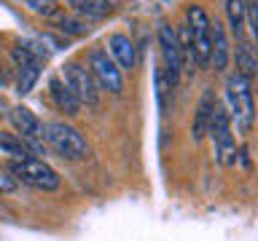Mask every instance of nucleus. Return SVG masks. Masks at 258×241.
I'll return each instance as SVG.
<instances>
[{
    "label": "nucleus",
    "mask_w": 258,
    "mask_h": 241,
    "mask_svg": "<svg viewBox=\"0 0 258 241\" xmlns=\"http://www.w3.org/2000/svg\"><path fill=\"white\" fill-rule=\"evenodd\" d=\"M226 102H229V118L237 120L239 134H250L255 120V102H253V86H250V78L239 75L237 70L226 80Z\"/></svg>",
    "instance_id": "f257e3e1"
},
{
    "label": "nucleus",
    "mask_w": 258,
    "mask_h": 241,
    "mask_svg": "<svg viewBox=\"0 0 258 241\" xmlns=\"http://www.w3.org/2000/svg\"><path fill=\"white\" fill-rule=\"evenodd\" d=\"M43 142L64 161H84L89 153L86 137L64 120H51L43 126Z\"/></svg>",
    "instance_id": "f03ea898"
},
{
    "label": "nucleus",
    "mask_w": 258,
    "mask_h": 241,
    "mask_svg": "<svg viewBox=\"0 0 258 241\" xmlns=\"http://www.w3.org/2000/svg\"><path fill=\"white\" fill-rule=\"evenodd\" d=\"M8 172H11V177L16 182H24L35 190H56L59 188V174L40 158L11 161V164H8Z\"/></svg>",
    "instance_id": "7ed1b4c3"
},
{
    "label": "nucleus",
    "mask_w": 258,
    "mask_h": 241,
    "mask_svg": "<svg viewBox=\"0 0 258 241\" xmlns=\"http://www.w3.org/2000/svg\"><path fill=\"white\" fill-rule=\"evenodd\" d=\"M207 134H210V140H213L215 161L223 166H234V161H237V142H234V134H231V118H229V112H226V107H221V104H215Z\"/></svg>",
    "instance_id": "20e7f679"
},
{
    "label": "nucleus",
    "mask_w": 258,
    "mask_h": 241,
    "mask_svg": "<svg viewBox=\"0 0 258 241\" xmlns=\"http://www.w3.org/2000/svg\"><path fill=\"white\" fill-rule=\"evenodd\" d=\"M62 80H64V86L70 88L73 96H76L81 104L94 107V104L100 102V86H97L94 75L84 67V64L68 62V64L62 67Z\"/></svg>",
    "instance_id": "39448f33"
},
{
    "label": "nucleus",
    "mask_w": 258,
    "mask_h": 241,
    "mask_svg": "<svg viewBox=\"0 0 258 241\" xmlns=\"http://www.w3.org/2000/svg\"><path fill=\"white\" fill-rule=\"evenodd\" d=\"M89 72L94 75L97 86L105 88V91H110V94L124 91V75H121V67L113 62V56L105 51V48H92V54H89Z\"/></svg>",
    "instance_id": "423d86ee"
},
{
    "label": "nucleus",
    "mask_w": 258,
    "mask_h": 241,
    "mask_svg": "<svg viewBox=\"0 0 258 241\" xmlns=\"http://www.w3.org/2000/svg\"><path fill=\"white\" fill-rule=\"evenodd\" d=\"M185 24L191 30L194 38V48H197V67H210V54H213V46H210V16L205 14L202 6H188L185 8Z\"/></svg>",
    "instance_id": "0eeeda50"
},
{
    "label": "nucleus",
    "mask_w": 258,
    "mask_h": 241,
    "mask_svg": "<svg viewBox=\"0 0 258 241\" xmlns=\"http://www.w3.org/2000/svg\"><path fill=\"white\" fill-rule=\"evenodd\" d=\"M159 48H161V59H164V78L169 86H177L180 80V70H183V59H180V46H177V32L169 24L159 27Z\"/></svg>",
    "instance_id": "6e6552de"
},
{
    "label": "nucleus",
    "mask_w": 258,
    "mask_h": 241,
    "mask_svg": "<svg viewBox=\"0 0 258 241\" xmlns=\"http://www.w3.org/2000/svg\"><path fill=\"white\" fill-rule=\"evenodd\" d=\"M210 46H213V54H210V64L215 67V72H226L231 62V46H229V35H226V27L221 22H210Z\"/></svg>",
    "instance_id": "1a4fd4ad"
},
{
    "label": "nucleus",
    "mask_w": 258,
    "mask_h": 241,
    "mask_svg": "<svg viewBox=\"0 0 258 241\" xmlns=\"http://www.w3.org/2000/svg\"><path fill=\"white\" fill-rule=\"evenodd\" d=\"M8 118H11V124L16 129V134L22 137V140H43V120H40L32 110L27 107H11V112H8Z\"/></svg>",
    "instance_id": "9d476101"
},
{
    "label": "nucleus",
    "mask_w": 258,
    "mask_h": 241,
    "mask_svg": "<svg viewBox=\"0 0 258 241\" xmlns=\"http://www.w3.org/2000/svg\"><path fill=\"white\" fill-rule=\"evenodd\" d=\"M215 104H218L215 91L213 88H205V94L199 99V107H197V115H194V124H191V140L194 142H202L205 134L210 132V118H213Z\"/></svg>",
    "instance_id": "9b49d317"
},
{
    "label": "nucleus",
    "mask_w": 258,
    "mask_h": 241,
    "mask_svg": "<svg viewBox=\"0 0 258 241\" xmlns=\"http://www.w3.org/2000/svg\"><path fill=\"white\" fill-rule=\"evenodd\" d=\"M48 94H51V102L56 104V110L64 112V115H78L81 112V102L73 96V91L68 86H64L62 78H51V83H48Z\"/></svg>",
    "instance_id": "f8f14e48"
},
{
    "label": "nucleus",
    "mask_w": 258,
    "mask_h": 241,
    "mask_svg": "<svg viewBox=\"0 0 258 241\" xmlns=\"http://www.w3.org/2000/svg\"><path fill=\"white\" fill-rule=\"evenodd\" d=\"M108 46H110V56H113V62H116L121 70H135V64H137L135 43H132V40H129L126 35H121V32L110 35Z\"/></svg>",
    "instance_id": "ddd939ff"
},
{
    "label": "nucleus",
    "mask_w": 258,
    "mask_h": 241,
    "mask_svg": "<svg viewBox=\"0 0 258 241\" xmlns=\"http://www.w3.org/2000/svg\"><path fill=\"white\" fill-rule=\"evenodd\" d=\"M64 6L73 11L78 19H105L110 14V6L105 0H64Z\"/></svg>",
    "instance_id": "4468645a"
},
{
    "label": "nucleus",
    "mask_w": 258,
    "mask_h": 241,
    "mask_svg": "<svg viewBox=\"0 0 258 241\" xmlns=\"http://www.w3.org/2000/svg\"><path fill=\"white\" fill-rule=\"evenodd\" d=\"M237 59V72L245 78H253L255 70H258V59H255V48L247 43V38L237 40V51L231 54Z\"/></svg>",
    "instance_id": "2eb2a0df"
},
{
    "label": "nucleus",
    "mask_w": 258,
    "mask_h": 241,
    "mask_svg": "<svg viewBox=\"0 0 258 241\" xmlns=\"http://www.w3.org/2000/svg\"><path fill=\"white\" fill-rule=\"evenodd\" d=\"M175 32H177V46H180L183 67L194 75V72H197V48H194V38H191L188 24H180V27H177Z\"/></svg>",
    "instance_id": "dca6fc26"
},
{
    "label": "nucleus",
    "mask_w": 258,
    "mask_h": 241,
    "mask_svg": "<svg viewBox=\"0 0 258 241\" xmlns=\"http://www.w3.org/2000/svg\"><path fill=\"white\" fill-rule=\"evenodd\" d=\"M0 153H6V156H11L14 161L32 158L22 137H19V134H14V132H3V129H0Z\"/></svg>",
    "instance_id": "f3484780"
},
{
    "label": "nucleus",
    "mask_w": 258,
    "mask_h": 241,
    "mask_svg": "<svg viewBox=\"0 0 258 241\" xmlns=\"http://www.w3.org/2000/svg\"><path fill=\"white\" fill-rule=\"evenodd\" d=\"M226 14H229V27L234 32V38L242 40L245 38V0H226Z\"/></svg>",
    "instance_id": "a211bd4d"
},
{
    "label": "nucleus",
    "mask_w": 258,
    "mask_h": 241,
    "mask_svg": "<svg viewBox=\"0 0 258 241\" xmlns=\"http://www.w3.org/2000/svg\"><path fill=\"white\" fill-rule=\"evenodd\" d=\"M40 67H43V59L27 64V67H19V75H16V94L19 96L32 91V86H35L38 78H40Z\"/></svg>",
    "instance_id": "6ab92c4d"
},
{
    "label": "nucleus",
    "mask_w": 258,
    "mask_h": 241,
    "mask_svg": "<svg viewBox=\"0 0 258 241\" xmlns=\"http://www.w3.org/2000/svg\"><path fill=\"white\" fill-rule=\"evenodd\" d=\"M54 22L64 35H86L89 32V24L84 19H78V16H73V14H56Z\"/></svg>",
    "instance_id": "aec40b11"
},
{
    "label": "nucleus",
    "mask_w": 258,
    "mask_h": 241,
    "mask_svg": "<svg viewBox=\"0 0 258 241\" xmlns=\"http://www.w3.org/2000/svg\"><path fill=\"white\" fill-rule=\"evenodd\" d=\"M30 8L32 14H38V16H43V19H54L56 14H59V0H27L24 3Z\"/></svg>",
    "instance_id": "412c9836"
},
{
    "label": "nucleus",
    "mask_w": 258,
    "mask_h": 241,
    "mask_svg": "<svg viewBox=\"0 0 258 241\" xmlns=\"http://www.w3.org/2000/svg\"><path fill=\"white\" fill-rule=\"evenodd\" d=\"M245 27L250 30L253 46L258 48V0H245Z\"/></svg>",
    "instance_id": "4be33fe9"
},
{
    "label": "nucleus",
    "mask_w": 258,
    "mask_h": 241,
    "mask_svg": "<svg viewBox=\"0 0 258 241\" xmlns=\"http://www.w3.org/2000/svg\"><path fill=\"white\" fill-rule=\"evenodd\" d=\"M16 188H19V182L11 177V172H8V169L0 166V193H14Z\"/></svg>",
    "instance_id": "5701e85b"
},
{
    "label": "nucleus",
    "mask_w": 258,
    "mask_h": 241,
    "mask_svg": "<svg viewBox=\"0 0 258 241\" xmlns=\"http://www.w3.org/2000/svg\"><path fill=\"white\" fill-rule=\"evenodd\" d=\"M22 3H27V0H22Z\"/></svg>",
    "instance_id": "b1692460"
}]
</instances>
